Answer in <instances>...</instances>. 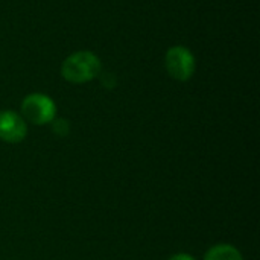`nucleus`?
Returning <instances> with one entry per match:
<instances>
[{
  "label": "nucleus",
  "instance_id": "nucleus-1",
  "mask_svg": "<svg viewBox=\"0 0 260 260\" xmlns=\"http://www.w3.org/2000/svg\"><path fill=\"white\" fill-rule=\"evenodd\" d=\"M101 69V61L93 52L81 50L64 59L61 66V76L72 84H85L99 76Z\"/></svg>",
  "mask_w": 260,
  "mask_h": 260
},
{
  "label": "nucleus",
  "instance_id": "nucleus-2",
  "mask_svg": "<svg viewBox=\"0 0 260 260\" xmlns=\"http://www.w3.org/2000/svg\"><path fill=\"white\" fill-rule=\"evenodd\" d=\"M21 117L32 125H47L56 117V105L47 94H27L21 102Z\"/></svg>",
  "mask_w": 260,
  "mask_h": 260
},
{
  "label": "nucleus",
  "instance_id": "nucleus-3",
  "mask_svg": "<svg viewBox=\"0 0 260 260\" xmlns=\"http://www.w3.org/2000/svg\"><path fill=\"white\" fill-rule=\"evenodd\" d=\"M165 66L171 78L177 81H189L195 73V58L184 46H174L166 52Z\"/></svg>",
  "mask_w": 260,
  "mask_h": 260
},
{
  "label": "nucleus",
  "instance_id": "nucleus-4",
  "mask_svg": "<svg viewBox=\"0 0 260 260\" xmlns=\"http://www.w3.org/2000/svg\"><path fill=\"white\" fill-rule=\"evenodd\" d=\"M27 136L26 120L11 110L0 111V140L6 143H20Z\"/></svg>",
  "mask_w": 260,
  "mask_h": 260
},
{
  "label": "nucleus",
  "instance_id": "nucleus-5",
  "mask_svg": "<svg viewBox=\"0 0 260 260\" xmlns=\"http://www.w3.org/2000/svg\"><path fill=\"white\" fill-rule=\"evenodd\" d=\"M204 260H244L241 251L230 244H218L207 250Z\"/></svg>",
  "mask_w": 260,
  "mask_h": 260
},
{
  "label": "nucleus",
  "instance_id": "nucleus-6",
  "mask_svg": "<svg viewBox=\"0 0 260 260\" xmlns=\"http://www.w3.org/2000/svg\"><path fill=\"white\" fill-rule=\"evenodd\" d=\"M50 123H52V131L59 137H66L70 133V123L66 119H53Z\"/></svg>",
  "mask_w": 260,
  "mask_h": 260
},
{
  "label": "nucleus",
  "instance_id": "nucleus-7",
  "mask_svg": "<svg viewBox=\"0 0 260 260\" xmlns=\"http://www.w3.org/2000/svg\"><path fill=\"white\" fill-rule=\"evenodd\" d=\"M169 260H197L192 254H187V253H177L174 256H171Z\"/></svg>",
  "mask_w": 260,
  "mask_h": 260
}]
</instances>
